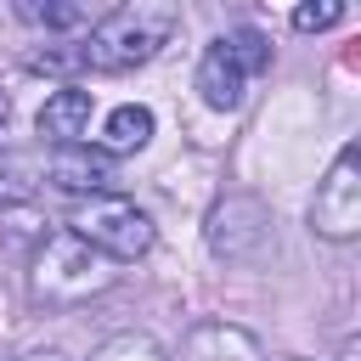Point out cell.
<instances>
[{
    "mask_svg": "<svg viewBox=\"0 0 361 361\" xmlns=\"http://www.w3.org/2000/svg\"><path fill=\"white\" fill-rule=\"evenodd\" d=\"M180 28V6L169 0H130V6H113L107 17H96L79 39V56L85 68L96 73H130V68H147Z\"/></svg>",
    "mask_w": 361,
    "mask_h": 361,
    "instance_id": "1",
    "label": "cell"
},
{
    "mask_svg": "<svg viewBox=\"0 0 361 361\" xmlns=\"http://www.w3.org/2000/svg\"><path fill=\"white\" fill-rule=\"evenodd\" d=\"M39 180L56 192H73V203H79V197L113 192V164H107V152H90V147H51L39 158Z\"/></svg>",
    "mask_w": 361,
    "mask_h": 361,
    "instance_id": "7",
    "label": "cell"
},
{
    "mask_svg": "<svg viewBox=\"0 0 361 361\" xmlns=\"http://www.w3.org/2000/svg\"><path fill=\"white\" fill-rule=\"evenodd\" d=\"M90 361H169L152 333H113L90 350Z\"/></svg>",
    "mask_w": 361,
    "mask_h": 361,
    "instance_id": "12",
    "label": "cell"
},
{
    "mask_svg": "<svg viewBox=\"0 0 361 361\" xmlns=\"http://www.w3.org/2000/svg\"><path fill=\"white\" fill-rule=\"evenodd\" d=\"M90 90H79V85H62V90H51L45 96V107H39V118H34V130L51 141V147H79V135L90 130Z\"/></svg>",
    "mask_w": 361,
    "mask_h": 361,
    "instance_id": "9",
    "label": "cell"
},
{
    "mask_svg": "<svg viewBox=\"0 0 361 361\" xmlns=\"http://www.w3.org/2000/svg\"><path fill=\"white\" fill-rule=\"evenodd\" d=\"M333 23H344V6H338V0H322V6H299V11H293V28H299V34H322V28H333Z\"/></svg>",
    "mask_w": 361,
    "mask_h": 361,
    "instance_id": "13",
    "label": "cell"
},
{
    "mask_svg": "<svg viewBox=\"0 0 361 361\" xmlns=\"http://www.w3.org/2000/svg\"><path fill=\"white\" fill-rule=\"evenodd\" d=\"M265 68H271V39L259 28H231V34H220L203 51V62H197V96L214 113H237L243 96H248V85Z\"/></svg>",
    "mask_w": 361,
    "mask_h": 361,
    "instance_id": "4",
    "label": "cell"
},
{
    "mask_svg": "<svg viewBox=\"0 0 361 361\" xmlns=\"http://www.w3.org/2000/svg\"><path fill=\"white\" fill-rule=\"evenodd\" d=\"M310 231L327 237V243H355L361 237V152L355 147H344L333 158V169L316 180Z\"/></svg>",
    "mask_w": 361,
    "mask_h": 361,
    "instance_id": "5",
    "label": "cell"
},
{
    "mask_svg": "<svg viewBox=\"0 0 361 361\" xmlns=\"http://www.w3.org/2000/svg\"><path fill=\"white\" fill-rule=\"evenodd\" d=\"M17 361H68L62 350H28V355H17Z\"/></svg>",
    "mask_w": 361,
    "mask_h": 361,
    "instance_id": "14",
    "label": "cell"
},
{
    "mask_svg": "<svg viewBox=\"0 0 361 361\" xmlns=\"http://www.w3.org/2000/svg\"><path fill=\"white\" fill-rule=\"evenodd\" d=\"M107 288H113V259H102L73 231H51L34 254V265H28V293L45 310H73V305H85Z\"/></svg>",
    "mask_w": 361,
    "mask_h": 361,
    "instance_id": "2",
    "label": "cell"
},
{
    "mask_svg": "<svg viewBox=\"0 0 361 361\" xmlns=\"http://www.w3.org/2000/svg\"><path fill=\"white\" fill-rule=\"evenodd\" d=\"M147 141H152V107L124 102V107L107 113V124H102V152H107V158H113V152H141Z\"/></svg>",
    "mask_w": 361,
    "mask_h": 361,
    "instance_id": "10",
    "label": "cell"
},
{
    "mask_svg": "<svg viewBox=\"0 0 361 361\" xmlns=\"http://www.w3.org/2000/svg\"><path fill=\"white\" fill-rule=\"evenodd\" d=\"M68 231L79 243H90L102 259H141L158 243V226L141 203H130L124 192H102V197H79L68 209Z\"/></svg>",
    "mask_w": 361,
    "mask_h": 361,
    "instance_id": "3",
    "label": "cell"
},
{
    "mask_svg": "<svg viewBox=\"0 0 361 361\" xmlns=\"http://www.w3.org/2000/svg\"><path fill=\"white\" fill-rule=\"evenodd\" d=\"M180 361H259V338L237 322H197L180 338Z\"/></svg>",
    "mask_w": 361,
    "mask_h": 361,
    "instance_id": "8",
    "label": "cell"
},
{
    "mask_svg": "<svg viewBox=\"0 0 361 361\" xmlns=\"http://www.w3.org/2000/svg\"><path fill=\"white\" fill-rule=\"evenodd\" d=\"M17 17L28 28H45V34H79L96 23V11L79 0H17Z\"/></svg>",
    "mask_w": 361,
    "mask_h": 361,
    "instance_id": "11",
    "label": "cell"
},
{
    "mask_svg": "<svg viewBox=\"0 0 361 361\" xmlns=\"http://www.w3.org/2000/svg\"><path fill=\"white\" fill-rule=\"evenodd\" d=\"M203 243H209L214 259L248 265V259H259L265 243H271V209H265L259 197H248V192H231V197H220V203L209 209Z\"/></svg>",
    "mask_w": 361,
    "mask_h": 361,
    "instance_id": "6",
    "label": "cell"
}]
</instances>
